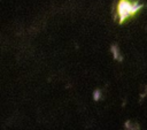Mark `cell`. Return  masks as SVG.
Here are the masks:
<instances>
[{"instance_id": "cell-3", "label": "cell", "mask_w": 147, "mask_h": 130, "mask_svg": "<svg viewBox=\"0 0 147 130\" xmlns=\"http://www.w3.org/2000/svg\"><path fill=\"white\" fill-rule=\"evenodd\" d=\"M125 129H126V130H139V125H138V124H134V127H131V122H130V121H126V123H125Z\"/></svg>"}, {"instance_id": "cell-4", "label": "cell", "mask_w": 147, "mask_h": 130, "mask_svg": "<svg viewBox=\"0 0 147 130\" xmlns=\"http://www.w3.org/2000/svg\"><path fill=\"white\" fill-rule=\"evenodd\" d=\"M93 99H94L95 101H98V100L101 99V91H100L99 89H96V90L93 92Z\"/></svg>"}, {"instance_id": "cell-2", "label": "cell", "mask_w": 147, "mask_h": 130, "mask_svg": "<svg viewBox=\"0 0 147 130\" xmlns=\"http://www.w3.org/2000/svg\"><path fill=\"white\" fill-rule=\"evenodd\" d=\"M110 52H111V54H113V56H114L115 60H117V61H122L123 60V56H122V54H121L119 48H118L117 45H113L110 47Z\"/></svg>"}, {"instance_id": "cell-1", "label": "cell", "mask_w": 147, "mask_h": 130, "mask_svg": "<svg viewBox=\"0 0 147 130\" xmlns=\"http://www.w3.org/2000/svg\"><path fill=\"white\" fill-rule=\"evenodd\" d=\"M142 8V5L138 1H129V0H119L116 7L118 22L123 23L129 17L133 16L136 13H138Z\"/></svg>"}]
</instances>
